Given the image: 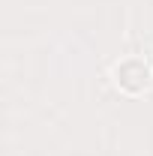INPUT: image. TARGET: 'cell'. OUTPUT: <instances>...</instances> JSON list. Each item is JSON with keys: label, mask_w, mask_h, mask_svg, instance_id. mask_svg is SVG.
<instances>
[{"label": "cell", "mask_w": 153, "mask_h": 156, "mask_svg": "<svg viewBox=\"0 0 153 156\" xmlns=\"http://www.w3.org/2000/svg\"><path fill=\"white\" fill-rule=\"evenodd\" d=\"M150 66L144 63L141 57H129V60H120L114 66V81L126 90V93H141L150 87Z\"/></svg>", "instance_id": "6da1fadb"}]
</instances>
